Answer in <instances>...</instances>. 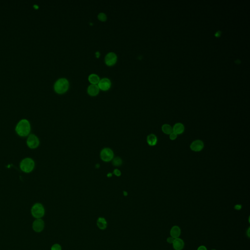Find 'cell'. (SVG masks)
I'll return each instance as SVG.
<instances>
[{
    "mask_svg": "<svg viewBox=\"0 0 250 250\" xmlns=\"http://www.w3.org/2000/svg\"><path fill=\"white\" fill-rule=\"evenodd\" d=\"M197 250H207V249L205 246L204 245H201L197 248Z\"/></svg>",
    "mask_w": 250,
    "mask_h": 250,
    "instance_id": "cell-25",
    "label": "cell"
},
{
    "mask_svg": "<svg viewBox=\"0 0 250 250\" xmlns=\"http://www.w3.org/2000/svg\"><path fill=\"white\" fill-rule=\"evenodd\" d=\"M124 196H127V195H128V193H127L126 192H124Z\"/></svg>",
    "mask_w": 250,
    "mask_h": 250,
    "instance_id": "cell-28",
    "label": "cell"
},
{
    "mask_svg": "<svg viewBox=\"0 0 250 250\" xmlns=\"http://www.w3.org/2000/svg\"><path fill=\"white\" fill-rule=\"evenodd\" d=\"M26 144L29 148L35 149L39 146V139L35 135H29L26 140Z\"/></svg>",
    "mask_w": 250,
    "mask_h": 250,
    "instance_id": "cell-5",
    "label": "cell"
},
{
    "mask_svg": "<svg viewBox=\"0 0 250 250\" xmlns=\"http://www.w3.org/2000/svg\"><path fill=\"white\" fill-rule=\"evenodd\" d=\"M162 130L166 135H170L173 132V128L170 125L164 124L162 126Z\"/></svg>",
    "mask_w": 250,
    "mask_h": 250,
    "instance_id": "cell-18",
    "label": "cell"
},
{
    "mask_svg": "<svg viewBox=\"0 0 250 250\" xmlns=\"http://www.w3.org/2000/svg\"><path fill=\"white\" fill-rule=\"evenodd\" d=\"M31 213L32 215L36 219L41 218L45 215V208L42 204L37 203L32 207Z\"/></svg>",
    "mask_w": 250,
    "mask_h": 250,
    "instance_id": "cell-4",
    "label": "cell"
},
{
    "mask_svg": "<svg viewBox=\"0 0 250 250\" xmlns=\"http://www.w3.org/2000/svg\"><path fill=\"white\" fill-rule=\"evenodd\" d=\"M69 87V82L65 78H61L55 83L54 88L56 93L63 94L67 92Z\"/></svg>",
    "mask_w": 250,
    "mask_h": 250,
    "instance_id": "cell-2",
    "label": "cell"
},
{
    "mask_svg": "<svg viewBox=\"0 0 250 250\" xmlns=\"http://www.w3.org/2000/svg\"><path fill=\"white\" fill-rule=\"evenodd\" d=\"M45 227L44 221L41 218L36 219L32 224L33 230L36 232H40L44 230Z\"/></svg>",
    "mask_w": 250,
    "mask_h": 250,
    "instance_id": "cell-9",
    "label": "cell"
},
{
    "mask_svg": "<svg viewBox=\"0 0 250 250\" xmlns=\"http://www.w3.org/2000/svg\"><path fill=\"white\" fill-rule=\"evenodd\" d=\"M216 250V249H212V250Z\"/></svg>",
    "mask_w": 250,
    "mask_h": 250,
    "instance_id": "cell-29",
    "label": "cell"
},
{
    "mask_svg": "<svg viewBox=\"0 0 250 250\" xmlns=\"http://www.w3.org/2000/svg\"><path fill=\"white\" fill-rule=\"evenodd\" d=\"M173 131L177 135L182 134L184 131V126L182 123H176L173 127Z\"/></svg>",
    "mask_w": 250,
    "mask_h": 250,
    "instance_id": "cell-14",
    "label": "cell"
},
{
    "mask_svg": "<svg viewBox=\"0 0 250 250\" xmlns=\"http://www.w3.org/2000/svg\"><path fill=\"white\" fill-rule=\"evenodd\" d=\"M97 224L98 228L101 230H105L107 226V222L105 218H100L98 219L97 221Z\"/></svg>",
    "mask_w": 250,
    "mask_h": 250,
    "instance_id": "cell-17",
    "label": "cell"
},
{
    "mask_svg": "<svg viewBox=\"0 0 250 250\" xmlns=\"http://www.w3.org/2000/svg\"><path fill=\"white\" fill-rule=\"evenodd\" d=\"M174 238H172V237H169V238H168L167 239V241L168 243L173 244V242H174Z\"/></svg>",
    "mask_w": 250,
    "mask_h": 250,
    "instance_id": "cell-24",
    "label": "cell"
},
{
    "mask_svg": "<svg viewBox=\"0 0 250 250\" xmlns=\"http://www.w3.org/2000/svg\"><path fill=\"white\" fill-rule=\"evenodd\" d=\"M112 164L114 166H117V167L121 166L122 164V161L120 158L116 157L113 159Z\"/></svg>",
    "mask_w": 250,
    "mask_h": 250,
    "instance_id": "cell-19",
    "label": "cell"
},
{
    "mask_svg": "<svg viewBox=\"0 0 250 250\" xmlns=\"http://www.w3.org/2000/svg\"><path fill=\"white\" fill-rule=\"evenodd\" d=\"M204 148V143L201 140H197L193 141L190 146V148L192 151L196 152H199L202 150Z\"/></svg>",
    "mask_w": 250,
    "mask_h": 250,
    "instance_id": "cell-10",
    "label": "cell"
},
{
    "mask_svg": "<svg viewBox=\"0 0 250 250\" xmlns=\"http://www.w3.org/2000/svg\"><path fill=\"white\" fill-rule=\"evenodd\" d=\"M100 88L97 84H90L88 88V94L93 96H96L99 93Z\"/></svg>",
    "mask_w": 250,
    "mask_h": 250,
    "instance_id": "cell-11",
    "label": "cell"
},
{
    "mask_svg": "<svg viewBox=\"0 0 250 250\" xmlns=\"http://www.w3.org/2000/svg\"><path fill=\"white\" fill-rule=\"evenodd\" d=\"M51 250H62V248L60 245L55 244L52 246Z\"/></svg>",
    "mask_w": 250,
    "mask_h": 250,
    "instance_id": "cell-21",
    "label": "cell"
},
{
    "mask_svg": "<svg viewBox=\"0 0 250 250\" xmlns=\"http://www.w3.org/2000/svg\"><path fill=\"white\" fill-rule=\"evenodd\" d=\"M35 166V163L32 158H25L23 159L20 164V168L24 173H31L33 171Z\"/></svg>",
    "mask_w": 250,
    "mask_h": 250,
    "instance_id": "cell-3",
    "label": "cell"
},
{
    "mask_svg": "<svg viewBox=\"0 0 250 250\" xmlns=\"http://www.w3.org/2000/svg\"><path fill=\"white\" fill-rule=\"evenodd\" d=\"M181 229L178 226H174L170 231L171 237L174 238V239L179 238L181 235Z\"/></svg>",
    "mask_w": 250,
    "mask_h": 250,
    "instance_id": "cell-13",
    "label": "cell"
},
{
    "mask_svg": "<svg viewBox=\"0 0 250 250\" xmlns=\"http://www.w3.org/2000/svg\"><path fill=\"white\" fill-rule=\"evenodd\" d=\"M234 208H235V210H240L241 209L242 206L240 205H236Z\"/></svg>",
    "mask_w": 250,
    "mask_h": 250,
    "instance_id": "cell-26",
    "label": "cell"
},
{
    "mask_svg": "<svg viewBox=\"0 0 250 250\" xmlns=\"http://www.w3.org/2000/svg\"><path fill=\"white\" fill-rule=\"evenodd\" d=\"M172 244L174 249L175 250H182L185 246L184 241L179 238H175Z\"/></svg>",
    "mask_w": 250,
    "mask_h": 250,
    "instance_id": "cell-12",
    "label": "cell"
},
{
    "mask_svg": "<svg viewBox=\"0 0 250 250\" xmlns=\"http://www.w3.org/2000/svg\"><path fill=\"white\" fill-rule=\"evenodd\" d=\"M15 131L20 137L25 138L29 136L31 131L30 122L26 119L21 120L16 126Z\"/></svg>",
    "mask_w": 250,
    "mask_h": 250,
    "instance_id": "cell-1",
    "label": "cell"
},
{
    "mask_svg": "<svg viewBox=\"0 0 250 250\" xmlns=\"http://www.w3.org/2000/svg\"><path fill=\"white\" fill-rule=\"evenodd\" d=\"M97 85L99 88L100 90H102L104 91H106L109 90L111 87L112 82L110 79L109 78H103L102 79H100Z\"/></svg>",
    "mask_w": 250,
    "mask_h": 250,
    "instance_id": "cell-8",
    "label": "cell"
},
{
    "mask_svg": "<svg viewBox=\"0 0 250 250\" xmlns=\"http://www.w3.org/2000/svg\"><path fill=\"white\" fill-rule=\"evenodd\" d=\"M113 174L115 175H116L117 176H120L121 174V171H120L119 170H118V169L114 170V171H113Z\"/></svg>",
    "mask_w": 250,
    "mask_h": 250,
    "instance_id": "cell-23",
    "label": "cell"
},
{
    "mask_svg": "<svg viewBox=\"0 0 250 250\" xmlns=\"http://www.w3.org/2000/svg\"><path fill=\"white\" fill-rule=\"evenodd\" d=\"M147 143L151 146H155L157 142V138L155 135L151 134L149 135L147 138Z\"/></svg>",
    "mask_w": 250,
    "mask_h": 250,
    "instance_id": "cell-16",
    "label": "cell"
},
{
    "mask_svg": "<svg viewBox=\"0 0 250 250\" xmlns=\"http://www.w3.org/2000/svg\"><path fill=\"white\" fill-rule=\"evenodd\" d=\"M177 137V135L174 133V132H172L170 135V138L171 140H174L176 139Z\"/></svg>",
    "mask_w": 250,
    "mask_h": 250,
    "instance_id": "cell-22",
    "label": "cell"
},
{
    "mask_svg": "<svg viewBox=\"0 0 250 250\" xmlns=\"http://www.w3.org/2000/svg\"><path fill=\"white\" fill-rule=\"evenodd\" d=\"M117 61V56L114 52H110L105 56V61L106 64L109 66H112L116 64Z\"/></svg>",
    "mask_w": 250,
    "mask_h": 250,
    "instance_id": "cell-7",
    "label": "cell"
},
{
    "mask_svg": "<svg viewBox=\"0 0 250 250\" xmlns=\"http://www.w3.org/2000/svg\"><path fill=\"white\" fill-rule=\"evenodd\" d=\"M114 154L110 149L106 148L103 149L100 152V157L104 162H108L113 159Z\"/></svg>",
    "mask_w": 250,
    "mask_h": 250,
    "instance_id": "cell-6",
    "label": "cell"
},
{
    "mask_svg": "<svg viewBox=\"0 0 250 250\" xmlns=\"http://www.w3.org/2000/svg\"><path fill=\"white\" fill-rule=\"evenodd\" d=\"M98 18L101 21H106L107 20V16L104 12H100L98 14Z\"/></svg>",
    "mask_w": 250,
    "mask_h": 250,
    "instance_id": "cell-20",
    "label": "cell"
},
{
    "mask_svg": "<svg viewBox=\"0 0 250 250\" xmlns=\"http://www.w3.org/2000/svg\"><path fill=\"white\" fill-rule=\"evenodd\" d=\"M247 233L248 237V238H250V228H248Z\"/></svg>",
    "mask_w": 250,
    "mask_h": 250,
    "instance_id": "cell-27",
    "label": "cell"
},
{
    "mask_svg": "<svg viewBox=\"0 0 250 250\" xmlns=\"http://www.w3.org/2000/svg\"><path fill=\"white\" fill-rule=\"evenodd\" d=\"M88 80L91 84H98L100 78L99 76L96 74H92L88 76Z\"/></svg>",
    "mask_w": 250,
    "mask_h": 250,
    "instance_id": "cell-15",
    "label": "cell"
}]
</instances>
